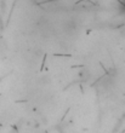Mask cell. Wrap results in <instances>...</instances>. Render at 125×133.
Wrapping results in <instances>:
<instances>
[]
</instances>
